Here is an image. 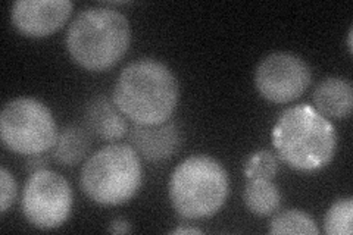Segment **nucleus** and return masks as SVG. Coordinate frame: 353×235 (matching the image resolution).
<instances>
[{
	"mask_svg": "<svg viewBox=\"0 0 353 235\" xmlns=\"http://www.w3.org/2000/svg\"><path fill=\"white\" fill-rule=\"evenodd\" d=\"M280 159L296 171H318L333 161L337 134L328 118L309 105L284 110L272 130Z\"/></svg>",
	"mask_w": 353,
	"mask_h": 235,
	"instance_id": "2",
	"label": "nucleus"
},
{
	"mask_svg": "<svg viewBox=\"0 0 353 235\" xmlns=\"http://www.w3.org/2000/svg\"><path fill=\"white\" fill-rule=\"evenodd\" d=\"M108 231L110 234H128L132 231V227H131V223L128 221H125L124 218H117L110 222Z\"/></svg>",
	"mask_w": 353,
	"mask_h": 235,
	"instance_id": "20",
	"label": "nucleus"
},
{
	"mask_svg": "<svg viewBox=\"0 0 353 235\" xmlns=\"http://www.w3.org/2000/svg\"><path fill=\"white\" fill-rule=\"evenodd\" d=\"M85 124L94 136L106 141L123 139L128 132V124L115 103L105 96L90 100L85 108Z\"/></svg>",
	"mask_w": 353,
	"mask_h": 235,
	"instance_id": "11",
	"label": "nucleus"
},
{
	"mask_svg": "<svg viewBox=\"0 0 353 235\" xmlns=\"http://www.w3.org/2000/svg\"><path fill=\"white\" fill-rule=\"evenodd\" d=\"M279 171L277 159L268 150H261L255 153L249 159L246 165V176L248 178H265V180H272Z\"/></svg>",
	"mask_w": 353,
	"mask_h": 235,
	"instance_id": "17",
	"label": "nucleus"
},
{
	"mask_svg": "<svg viewBox=\"0 0 353 235\" xmlns=\"http://www.w3.org/2000/svg\"><path fill=\"white\" fill-rule=\"evenodd\" d=\"M0 136L9 150L19 154H41L58 137L50 109L31 97L8 102L0 115Z\"/></svg>",
	"mask_w": 353,
	"mask_h": 235,
	"instance_id": "6",
	"label": "nucleus"
},
{
	"mask_svg": "<svg viewBox=\"0 0 353 235\" xmlns=\"http://www.w3.org/2000/svg\"><path fill=\"white\" fill-rule=\"evenodd\" d=\"M312 72L301 56L275 52L263 58L255 71L259 94L272 103H289L299 99L311 84Z\"/></svg>",
	"mask_w": 353,
	"mask_h": 235,
	"instance_id": "8",
	"label": "nucleus"
},
{
	"mask_svg": "<svg viewBox=\"0 0 353 235\" xmlns=\"http://www.w3.org/2000/svg\"><path fill=\"white\" fill-rule=\"evenodd\" d=\"M72 8L70 0H18L10 17L24 36L46 37L68 21Z\"/></svg>",
	"mask_w": 353,
	"mask_h": 235,
	"instance_id": "9",
	"label": "nucleus"
},
{
	"mask_svg": "<svg viewBox=\"0 0 353 235\" xmlns=\"http://www.w3.org/2000/svg\"><path fill=\"white\" fill-rule=\"evenodd\" d=\"M268 231L270 234H319L315 221L305 212L297 209L283 210L275 215L270 222Z\"/></svg>",
	"mask_w": 353,
	"mask_h": 235,
	"instance_id": "15",
	"label": "nucleus"
},
{
	"mask_svg": "<svg viewBox=\"0 0 353 235\" xmlns=\"http://www.w3.org/2000/svg\"><path fill=\"white\" fill-rule=\"evenodd\" d=\"M246 207L256 216H271L280 209L281 194L272 180L249 178L243 193Z\"/></svg>",
	"mask_w": 353,
	"mask_h": 235,
	"instance_id": "14",
	"label": "nucleus"
},
{
	"mask_svg": "<svg viewBox=\"0 0 353 235\" xmlns=\"http://www.w3.org/2000/svg\"><path fill=\"white\" fill-rule=\"evenodd\" d=\"M22 214L32 227L53 229L68 219L72 207V190L59 174L43 170L31 174L21 200Z\"/></svg>",
	"mask_w": 353,
	"mask_h": 235,
	"instance_id": "7",
	"label": "nucleus"
},
{
	"mask_svg": "<svg viewBox=\"0 0 353 235\" xmlns=\"http://www.w3.org/2000/svg\"><path fill=\"white\" fill-rule=\"evenodd\" d=\"M131 147L149 162L170 159L181 144V132L174 122L158 125H139L130 130Z\"/></svg>",
	"mask_w": 353,
	"mask_h": 235,
	"instance_id": "10",
	"label": "nucleus"
},
{
	"mask_svg": "<svg viewBox=\"0 0 353 235\" xmlns=\"http://www.w3.org/2000/svg\"><path fill=\"white\" fill-rule=\"evenodd\" d=\"M314 108L325 118L345 119L353 106V90L347 80L330 76L318 84L314 92Z\"/></svg>",
	"mask_w": 353,
	"mask_h": 235,
	"instance_id": "12",
	"label": "nucleus"
},
{
	"mask_svg": "<svg viewBox=\"0 0 353 235\" xmlns=\"http://www.w3.org/2000/svg\"><path fill=\"white\" fill-rule=\"evenodd\" d=\"M230 180L224 166L211 156H190L175 167L170 180V198L185 219H203L224 206Z\"/></svg>",
	"mask_w": 353,
	"mask_h": 235,
	"instance_id": "4",
	"label": "nucleus"
},
{
	"mask_svg": "<svg viewBox=\"0 0 353 235\" xmlns=\"http://www.w3.org/2000/svg\"><path fill=\"white\" fill-rule=\"evenodd\" d=\"M17 197V181L6 167H0V210L2 214L14 203Z\"/></svg>",
	"mask_w": 353,
	"mask_h": 235,
	"instance_id": "18",
	"label": "nucleus"
},
{
	"mask_svg": "<svg viewBox=\"0 0 353 235\" xmlns=\"http://www.w3.org/2000/svg\"><path fill=\"white\" fill-rule=\"evenodd\" d=\"M112 100L139 125L163 124L179 103V83L167 65L145 58L131 62L119 74Z\"/></svg>",
	"mask_w": 353,
	"mask_h": 235,
	"instance_id": "1",
	"label": "nucleus"
},
{
	"mask_svg": "<svg viewBox=\"0 0 353 235\" xmlns=\"http://www.w3.org/2000/svg\"><path fill=\"white\" fill-rule=\"evenodd\" d=\"M353 200L350 197L340 198L331 206L324 218V231L330 235H352Z\"/></svg>",
	"mask_w": 353,
	"mask_h": 235,
	"instance_id": "16",
	"label": "nucleus"
},
{
	"mask_svg": "<svg viewBox=\"0 0 353 235\" xmlns=\"http://www.w3.org/2000/svg\"><path fill=\"white\" fill-rule=\"evenodd\" d=\"M46 165H48V159L44 158L43 154H32V156H30V161L27 163V170L30 174H34V172H39L43 170H48Z\"/></svg>",
	"mask_w": 353,
	"mask_h": 235,
	"instance_id": "19",
	"label": "nucleus"
},
{
	"mask_svg": "<svg viewBox=\"0 0 353 235\" xmlns=\"http://www.w3.org/2000/svg\"><path fill=\"white\" fill-rule=\"evenodd\" d=\"M90 136L79 125L65 127L57 137L52 156L53 159L63 166L79 165L90 150Z\"/></svg>",
	"mask_w": 353,
	"mask_h": 235,
	"instance_id": "13",
	"label": "nucleus"
},
{
	"mask_svg": "<svg viewBox=\"0 0 353 235\" xmlns=\"http://www.w3.org/2000/svg\"><path fill=\"white\" fill-rule=\"evenodd\" d=\"M141 175L140 158L130 144H109L83 165L80 184L94 203L118 206L137 193Z\"/></svg>",
	"mask_w": 353,
	"mask_h": 235,
	"instance_id": "5",
	"label": "nucleus"
},
{
	"mask_svg": "<svg viewBox=\"0 0 353 235\" xmlns=\"http://www.w3.org/2000/svg\"><path fill=\"white\" fill-rule=\"evenodd\" d=\"M202 231L199 228H192V227H176L171 231V234H201Z\"/></svg>",
	"mask_w": 353,
	"mask_h": 235,
	"instance_id": "21",
	"label": "nucleus"
},
{
	"mask_svg": "<svg viewBox=\"0 0 353 235\" xmlns=\"http://www.w3.org/2000/svg\"><path fill=\"white\" fill-rule=\"evenodd\" d=\"M128 19L110 8H87L74 18L66 32V49L72 59L90 71L114 66L130 48Z\"/></svg>",
	"mask_w": 353,
	"mask_h": 235,
	"instance_id": "3",
	"label": "nucleus"
},
{
	"mask_svg": "<svg viewBox=\"0 0 353 235\" xmlns=\"http://www.w3.org/2000/svg\"><path fill=\"white\" fill-rule=\"evenodd\" d=\"M353 34V30L350 28V31H349V37H347V48H349V52L352 53V50H353V48H352V36Z\"/></svg>",
	"mask_w": 353,
	"mask_h": 235,
	"instance_id": "22",
	"label": "nucleus"
}]
</instances>
